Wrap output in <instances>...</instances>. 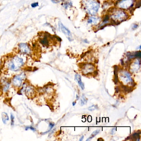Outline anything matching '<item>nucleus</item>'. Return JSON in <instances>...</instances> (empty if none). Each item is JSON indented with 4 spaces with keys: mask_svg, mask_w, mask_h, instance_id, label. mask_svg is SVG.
<instances>
[{
    "mask_svg": "<svg viewBox=\"0 0 141 141\" xmlns=\"http://www.w3.org/2000/svg\"><path fill=\"white\" fill-rule=\"evenodd\" d=\"M23 59L19 56H15L7 64V67L9 70L17 71L24 65Z\"/></svg>",
    "mask_w": 141,
    "mask_h": 141,
    "instance_id": "obj_1",
    "label": "nucleus"
},
{
    "mask_svg": "<svg viewBox=\"0 0 141 141\" xmlns=\"http://www.w3.org/2000/svg\"><path fill=\"white\" fill-rule=\"evenodd\" d=\"M99 8V3L95 0H87L85 3V8L88 13L94 15L98 12Z\"/></svg>",
    "mask_w": 141,
    "mask_h": 141,
    "instance_id": "obj_2",
    "label": "nucleus"
},
{
    "mask_svg": "<svg viewBox=\"0 0 141 141\" xmlns=\"http://www.w3.org/2000/svg\"><path fill=\"white\" fill-rule=\"evenodd\" d=\"M25 78V75L24 73L15 75L13 79V85L17 87H20L22 86L23 81Z\"/></svg>",
    "mask_w": 141,
    "mask_h": 141,
    "instance_id": "obj_3",
    "label": "nucleus"
},
{
    "mask_svg": "<svg viewBox=\"0 0 141 141\" xmlns=\"http://www.w3.org/2000/svg\"><path fill=\"white\" fill-rule=\"evenodd\" d=\"M127 18V15L122 11H119L113 16L112 19L117 20L118 21H123Z\"/></svg>",
    "mask_w": 141,
    "mask_h": 141,
    "instance_id": "obj_4",
    "label": "nucleus"
},
{
    "mask_svg": "<svg viewBox=\"0 0 141 141\" xmlns=\"http://www.w3.org/2000/svg\"><path fill=\"white\" fill-rule=\"evenodd\" d=\"M19 49L21 53L29 55L31 53L30 47L27 43H21L19 45Z\"/></svg>",
    "mask_w": 141,
    "mask_h": 141,
    "instance_id": "obj_5",
    "label": "nucleus"
},
{
    "mask_svg": "<svg viewBox=\"0 0 141 141\" xmlns=\"http://www.w3.org/2000/svg\"><path fill=\"white\" fill-rule=\"evenodd\" d=\"M24 91L26 95L29 98H32L34 97L35 92L34 88L31 86H26L24 87Z\"/></svg>",
    "mask_w": 141,
    "mask_h": 141,
    "instance_id": "obj_6",
    "label": "nucleus"
},
{
    "mask_svg": "<svg viewBox=\"0 0 141 141\" xmlns=\"http://www.w3.org/2000/svg\"><path fill=\"white\" fill-rule=\"evenodd\" d=\"M59 27L60 29L61 30L62 33L66 36V37H67L69 40L70 41H72V35L70 32L69 30L68 29H67L66 27H65L61 22H59Z\"/></svg>",
    "mask_w": 141,
    "mask_h": 141,
    "instance_id": "obj_7",
    "label": "nucleus"
},
{
    "mask_svg": "<svg viewBox=\"0 0 141 141\" xmlns=\"http://www.w3.org/2000/svg\"><path fill=\"white\" fill-rule=\"evenodd\" d=\"M48 38L47 37L44 36L43 38L40 39V40H39L40 43L43 46H46V47H48L49 45V42Z\"/></svg>",
    "mask_w": 141,
    "mask_h": 141,
    "instance_id": "obj_8",
    "label": "nucleus"
},
{
    "mask_svg": "<svg viewBox=\"0 0 141 141\" xmlns=\"http://www.w3.org/2000/svg\"><path fill=\"white\" fill-rule=\"evenodd\" d=\"M75 80L78 81L79 86L81 88V89L83 90L84 89V86L83 83L81 81V76L79 74H76L75 75Z\"/></svg>",
    "mask_w": 141,
    "mask_h": 141,
    "instance_id": "obj_9",
    "label": "nucleus"
},
{
    "mask_svg": "<svg viewBox=\"0 0 141 141\" xmlns=\"http://www.w3.org/2000/svg\"><path fill=\"white\" fill-rule=\"evenodd\" d=\"M1 117L3 123L5 124L6 123V122L9 121V117L8 116V114L5 112H3L2 113Z\"/></svg>",
    "mask_w": 141,
    "mask_h": 141,
    "instance_id": "obj_10",
    "label": "nucleus"
},
{
    "mask_svg": "<svg viewBox=\"0 0 141 141\" xmlns=\"http://www.w3.org/2000/svg\"><path fill=\"white\" fill-rule=\"evenodd\" d=\"M99 21L100 20L99 18H96L94 17H91L88 21V22L89 23H93L94 24H97L99 22Z\"/></svg>",
    "mask_w": 141,
    "mask_h": 141,
    "instance_id": "obj_11",
    "label": "nucleus"
},
{
    "mask_svg": "<svg viewBox=\"0 0 141 141\" xmlns=\"http://www.w3.org/2000/svg\"><path fill=\"white\" fill-rule=\"evenodd\" d=\"M100 132V130H96L95 131H94V132H92V133L91 135V136L88 138L86 140V141H90L91 140H92V139L93 138V137H94L95 136H96Z\"/></svg>",
    "mask_w": 141,
    "mask_h": 141,
    "instance_id": "obj_12",
    "label": "nucleus"
},
{
    "mask_svg": "<svg viewBox=\"0 0 141 141\" xmlns=\"http://www.w3.org/2000/svg\"><path fill=\"white\" fill-rule=\"evenodd\" d=\"M80 101H81V105H84L86 104L87 103V99L84 94H83V95L82 96Z\"/></svg>",
    "mask_w": 141,
    "mask_h": 141,
    "instance_id": "obj_13",
    "label": "nucleus"
},
{
    "mask_svg": "<svg viewBox=\"0 0 141 141\" xmlns=\"http://www.w3.org/2000/svg\"><path fill=\"white\" fill-rule=\"evenodd\" d=\"M10 83L8 82L5 84V85L3 87V90L4 92H7L8 91L10 87Z\"/></svg>",
    "mask_w": 141,
    "mask_h": 141,
    "instance_id": "obj_14",
    "label": "nucleus"
},
{
    "mask_svg": "<svg viewBox=\"0 0 141 141\" xmlns=\"http://www.w3.org/2000/svg\"><path fill=\"white\" fill-rule=\"evenodd\" d=\"M98 108V106L97 105H93L92 106H91L90 107L88 108V110L89 111H93L97 109Z\"/></svg>",
    "mask_w": 141,
    "mask_h": 141,
    "instance_id": "obj_15",
    "label": "nucleus"
},
{
    "mask_svg": "<svg viewBox=\"0 0 141 141\" xmlns=\"http://www.w3.org/2000/svg\"><path fill=\"white\" fill-rule=\"evenodd\" d=\"M140 134H139L137 132H136L132 134V138H133L134 140H136L137 139L140 138Z\"/></svg>",
    "mask_w": 141,
    "mask_h": 141,
    "instance_id": "obj_16",
    "label": "nucleus"
},
{
    "mask_svg": "<svg viewBox=\"0 0 141 141\" xmlns=\"http://www.w3.org/2000/svg\"><path fill=\"white\" fill-rule=\"evenodd\" d=\"M134 56L135 57H137L140 58L141 56V51H138V52H136L134 54Z\"/></svg>",
    "mask_w": 141,
    "mask_h": 141,
    "instance_id": "obj_17",
    "label": "nucleus"
},
{
    "mask_svg": "<svg viewBox=\"0 0 141 141\" xmlns=\"http://www.w3.org/2000/svg\"><path fill=\"white\" fill-rule=\"evenodd\" d=\"M109 18L110 17L109 15H105V17H104V19L103 20V22H107L109 20Z\"/></svg>",
    "mask_w": 141,
    "mask_h": 141,
    "instance_id": "obj_18",
    "label": "nucleus"
},
{
    "mask_svg": "<svg viewBox=\"0 0 141 141\" xmlns=\"http://www.w3.org/2000/svg\"><path fill=\"white\" fill-rule=\"evenodd\" d=\"M14 116L12 114L10 115V120H11V125L13 126L14 124Z\"/></svg>",
    "mask_w": 141,
    "mask_h": 141,
    "instance_id": "obj_19",
    "label": "nucleus"
},
{
    "mask_svg": "<svg viewBox=\"0 0 141 141\" xmlns=\"http://www.w3.org/2000/svg\"><path fill=\"white\" fill-rule=\"evenodd\" d=\"M39 3L38 2H35V3H32L31 4V6L32 8H36L38 6Z\"/></svg>",
    "mask_w": 141,
    "mask_h": 141,
    "instance_id": "obj_20",
    "label": "nucleus"
},
{
    "mask_svg": "<svg viewBox=\"0 0 141 141\" xmlns=\"http://www.w3.org/2000/svg\"><path fill=\"white\" fill-rule=\"evenodd\" d=\"M54 125H54V123H50L49 124L50 129L49 130H48V132H46V133H47V132H49V131H50V130H51V129H52V128L54 127Z\"/></svg>",
    "mask_w": 141,
    "mask_h": 141,
    "instance_id": "obj_21",
    "label": "nucleus"
},
{
    "mask_svg": "<svg viewBox=\"0 0 141 141\" xmlns=\"http://www.w3.org/2000/svg\"><path fill=\"white\" fill-rule=\"evenodd\" d=\"M29 129H30V130H32V131H35L36 130L34 128V127H26V130H28Z\"/></svg>",
    "mask_w": 141,
    "mask_h": 141,
    "instance_id": "obj_22",
    "label": "nucleus"
},
{
    "mask_svg": "<svg viewBox=\"0 0 141 141\" xmlns=\"http://www.w3.org/2000/svg\"><path fill=\"white\" fill-rule=\"evenodd\" d=\"M141 0H140L139 1L137 2V3L136 4V8H140V6H141Z\"/></svg>",
    "mask_w": 141,
    "mask_h": 141,
    "instance_id": "obj_23",
    "label": "nucleus"
},
{
    "mask_svg": "<svg viewBox=\"0 0 141 141\" xmlns=\"http://www.w3.org/2000/svg\"><path fill=\"white\" fill-rule=\"evenodd\" d=\"M116 131V128H113L112 129L111 131V134L112 135H113V134L115 133Z\"/></svg>",
    "mask_w": 141,
    "mask_h": 141,
    "instance_id": "obj_24",
    "label": "nucleus"
},
{
    "mask_svg": "<svg viewBox=\"0 0 141 141\" xmlns=\"http://www.w3.org/2000/svg\"><path fill=\"white\" fill-rule=\"evenodd\" d=\"M51 1L54 3H59V1L58 0H51Z\"/></svg>",
    "mask_w": 141,
    "mask_h": 141,
    "instance_id": "obj_25",
    "label": "nucleus"
},
{
    "mask_svg": "<svg viewBox=\"0 0 141 141\" xmlns=\"http://www.w3.org/2000/svg\"><path fill=\"white\" fill-rule=\"evenodd\" d=\"M120 89L119 87L118 86H117L116 88V93H118L119 92Z\"/></svg>",
    "mask_w": 141,
    "mask_h": 141,
    "instance_id": "obj_26",
    "label": "nucleus"
},
{
    "mask_svg": "<svg viewBox=\"0 0 141 141\" xmlns=\"http://www.w3.org/2000/svg\"><path fill=\"white\" fill-rule=\"evenodd\" d=\"M54 37L56 39V40H58V41H62L61 39L60 38V37H58L57 36H54Z\"/></svg>",
    "mask_w": 141,
    "mask_h": 141,
    "instance_id": "obj_27",
    "label": "nucleus"
},
{
    "mask_svg": "<svg viewBox=\"0 0 141 141\" xmlns=\"http://www.w3.org/2000/svg\"><path fill=\"white\" fill-rule=\"evenodd\" d=\"M138 27V25L137 24H134L133 26L132 27L133 29H135L136 28H137V27Z\"/></svg>",
    "mask_w": 141,
    "mask_h": 141,
    "instance_id": "obj_28",
    "label": "nucleus"
},
{
    "mask_svg": "<svg viewBox=\"0 0 141 141\" xmlns=\"http://www.w3.org/2000/svg\"><path fill=\"white\" fill-rule=\"evenodd\" d=\"M84 136H81V137H80V139L79 140V141H82L84 139Z\"/></svg>",
    "mask_w": 141,
    "mask_h": 141,
    "instance_id": "obj_29",
    "label": "nucleus"
},
{
    "mask_svg": "<svg viewBox=\"0 0 141 141\" xmlns=\"http://www.w3.org/2000/svg\"><path fill=\"white\" fill-rule=\"evenodd\" d=\"M94 75H95V76H97V75H98V71H94Z\"/></svg>",
    "mask_w": 141,
    "mask_h": 141,
    "instance_id": "obj_30",
    "label": "nucleus"
},
{
    "mask_svg": "<svg viewBox=\"0 0 141 141\" xmlns=\"http://www.w3.org/2000/svg\"><path fill=\"white\" fill-rule=\"evenodd\" d=\"M121 65H124V61H123V60H121Z\"/></svg>",
    "mask_w": 141,
    "mask_h": 141,
    "instance_id": "obj_31",
    "label": "nucleus"
},
{
    "mask_svg": "<svg viewBox=\"0 0 141 141\" xmlns=\"http://www.w3.org/2000/svg\"><path fill=\"white\" fill-rule=\"evenodd\" d=\"M103 141V140L101 138H100L98 140V141Z\"/></svg>",
    "mask_w": 141,
    "mask_h": 141,
    "instance_id": "obj_32",
    "label": "nucleus"
},
{
    "mask_svg": "<svg viewBox=\"0 0 141 141\" xmlns=\"http://www.w3.org/2000/svg\"><path fill=\"white\" fill-rule=\"evenodd\" d=\"M76 98H77V100H78V99H79V96H78V95H77Z\"/></svg>",
    "mask_w": 141,
    "mask_h": 141,
    "instance_id": "obj_33",
    "label": "nucleus"
},
{
    "mask_svg": "<svg viewBox=\"0 0 141 141\" xmlns=\"http://www.w3.org/2000/svg\"><path fill=\"white\" fill-rule=\"evenodd\" d=\"M75 104H76V102H73V106L75 105Z\"/></svg>",
    "mask_w": 141,
    "mask_h": 141,
    "instance_id": "obj_34",
    "label": "nucleus"
},
{
    "mask_svg": "<svg viewBox=\"0 0 141 141\" xmlns=\"http://www.w3.org/2000/svg\"><path fill=\"white\" fill-rule=\"evenodd\" d=\"M130 137H127V138L126 139V140H129V139H130Z\"/></svg>",
    "mask_w": 141,
    "mask_h": 141,
    "instance_id": "obj_35",
    "label": "nucleus"
}]
</instances>
